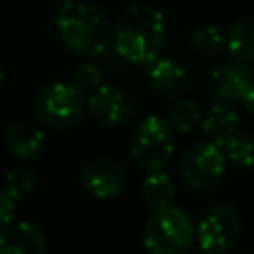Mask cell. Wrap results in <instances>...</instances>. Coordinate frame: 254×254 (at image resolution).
Wrapping results in <instances>:
<instances>
[{"instance_id": "cell-1", "label": "cell", "mask_w": 254, "mask_h": 254, "mask_svg": "<svg viewBox=\"0 0 254 254\" xmlns=\"http://www.w3.org/2000/svg\"><path fill=\"white\" fill-rule=\"evenodd\" d=\"M167 38L163 12L149 4H135L123 10L113 22L111 46L119 58L135 65L153 64Z\"/></svg>"}, {"instance_id": "cell-2", "label": "cell", "mask_w": 254, "mask_h": 254, "mask_svg": "<svg viewBox=\"0 0 254 254\" xmlns=\"http://www.w3.org/2000/svg\"><path fill=\"white\" fill-rule=\"evenodd\" d=\"M56 30L62 42L81 58L103 56L111 48L113 24L89 0H65L56 12Z\"/></svg>"}, {"instance_id": "cell-3", "label": "cell", "mask_w": 254, "mask_h": 254, "mask_svg": "<svg viewBox=\"0 0 254 254\" xmlns=\"http://www.w3.org/2000/svg\"><path fill=\"white\" fill-rule=\"evenodd\" d=\"M32 107L38 123L54 131H67L75 127L87 111L85 95L65 81L44 83L36 91Z\"/></svg>"}, {"instance_id": "cell-4", "label": "cell", "mask_w": 254, "mask_h": 254, "mask_svg": "<svg viewBox=\"0 0 254 254\" xmlns=\"http://www.w3.org/2000/svg\"><path fill=\"white\" fill-rule=\"evenodd\" d=\"M194 238L190 216L179 206L153 210L147 220L143 242L149 254H185Z\"/></svg>"}, {"instance_id": "cell-5", "label": "cell", "mask_w": 254, "mask_h": 254, "mask_svg": "<svg viewBox=\"0 0 254 254\" xmlns=\"http://www.w3.org/2000/svg\"><path fill=\"white\" fill-rule=\"evenodd\" d=\"M175 151V135L173 127L165 117L149 115L145 117L131 139V157L147 173L163 171L171 161Z\"/></svg>"}, {"instance_id": "cell-6", "label": "cell", "mask_w": 254, "mask_h": 254, "mask_svg": "<svg viewBox=\"0 0 254 254\" xmlns=\"http://www.w3.org/2000/svg\"><path fill=\"white\" fill-rule=\"evenodd\" d=\"M194 232L204 254H228L242 234V216L232 202L218 200L202 212Z\"/></svg>"}, {"instance_id": "cell-7", "label": "cell", "mask_w": 254, "mask_h": 254, "mask_svg": "<svg viewBox=\"0 0 254 254\" xmlns=\"http://www.w3.org/2000/svg\"><path fill=\"white\" fill-rule=\"evenodd\" d=\"M179 175L189 189L210 192L222 183L226 175V155L220 147L208 141L194 143L181 157Z\"/></svg>"}, {"instance_id": "cell-8", "label": "cell", "mask_w": 254, "mask_h": 254, "mask_svg": "<svg viewBox=\"0 0 254 254\" xmlns=\"http://www.w3.org/2000/svg\"><path fill=\"white\" fill-rule=\"evenodd\" d=\"M89 115L103 127H123L131 123L137 115V99L117 87V85H101L91 95L85 97Z\"/></svg>"}, {"instance_id": "cell-9", "label": "cell", "mask_w": 254, "mask_h": 254, "mask_svg": "<svg viewBox=\"0 0 254 254\" xmlns=\"http://www.w3.org/2000/svg\"><path fill=\"white\" fill-rule=\"evenodd\" d=\"M252 79V71L246 64L230 60L206 67V71L202 73V89L218 103H230L242 97L246 85Z\"/></svg>"}, {"instance_id": "cell-10", "label": "cell", "mask_w": 254, "mask_h": 254, "mask_svg": "<svg viewBox=\"0 0 254 254\" xmlns=\"http://www.w3.org/2000/svg\"><path fill=\"white\" fill-rule=\"evenodd\" d=\"M81 185L83 189L95 196V198H115L117 194L123 192V189L127 187V169L109 157H99L89 161L83 169H81Z\"/></svg>"}, {"instance_id": "cell-11", "label": "cell", "mask_w": 254, "mask_h": 254, "mask_svg": "<svg viewBox=\"0 0 254 254\" xmlns=\"http://www.w3.org/2000/svg\"><path fill=\"white\" fill-rule=\"evenodd\" d=\"M147 79L155 93L169 99H181L192 85L189 69L171 58H157L153 64H149Z\"/></svg>"}, {"instance_id": "cell-12", "label": "cell", "mask_w": 254, "mask_h": 254, "mask_svg": "<svg viewBox=\"0 0 254 254\" xmlns=\"http://www.w3.org/2000/svg\"><path fill=\"white\" fill-rule=\"evenodd\" d=\"M8 151L20 161H34L46 149V133L42 125L28 119L12 121L4 133Z\"/></svg>"}, {"instance_id": "cell-13", "label": "cell", "mask_w": 254, "mask_h": 254, "mask_svg": "<svg viewBox=\"0 0 254 254\" xmlns=\"http://www.w3.org/2000/svg\"><path fill=\"white\" fill-rule=\"evenodd\" d=\"M46 250L48 238L34 222L20 220L0 230V254H46Z\"/></svg>"}, {"instance_id": "cell-14", "label": "cell", "mask_w": 254, "mask_h": 254, "mask_svg": "<svg viewBox=\"0 0 254 254\" xmlns=\"http://www.w3.org/2000/svg\"><path fill=\"white\" fill-rule=\"evenodd\" d=\"M240 117L230 103H214L200 121V129L208 143L226 147L228 141L238 133Z\"/></svg>"}, {"instance_id": "cell-15", "label": "cell", "mask_w": 254, "mask_h": 254, "mask_svg": "<svg viewBox=\"0 0 254 254\" xmlns=\"http://www.w3.org/2000/svg\"><path fill=\"white\" fill-rule=\"evenodd\" d=\"M226 50L234 62H254V14L240 16L226 34Z\"/></svg>"}, {"instance_id": "cell-16", "label": "cell", "mask_w": 254, "mask_h": 254, "mask_svg": "<svg viewBox=\"0 0 254 254\" xmlns=\"http://www.w3.org/2000/svg\"><path fill=\"white\" fill-rule=\"evenodd\" d=\"M141 194H143V200L153 210H161V208L173 206L177 189H175L173 179L167 173L153 171V173H147V177L141 185Z\"/></svg>"}, {"instance_id": "cell-17", "label": "cell", "mask_w": 254, "mask_h": 254, "mask_svg": "<svg viewBox=\"0 0 254 254\" xmlns=\"http://www.w3.org/2000/svg\"><path fill=\"white\" fill-rule=\"evenodd\" d=\"M190 48L198 56L214 58L226 48V34L222 32V28H218L214 24H204L192 32Z\"/></svg>"}, {"instance_id": "cell-18", "label": "cell", "mask_w": 254, "mask_h": 254, "mask_svg": "<svg viewBox=\"0 0 254 254\" xmlns=\"http://www.w3.org/2000/svg\"><path fill=\"white\" fill-rule=\"evenodd\" d=\"M2 187H4V190L16 202L18 200H26V198H30L36 192V189H38V177L28 167H16V169L8 171Z\"/></svg>"}, {"instance_id": "cell-19", "label": "cell", "mask_w": 254, "mask_h": 254, "mask_svg": "<svg viewBox=\"0 0 254 254\" xmlns=\"http://www.w3.org/2000/svg\"><path fill=\"white\" fill-rule=\"evenodd\" d=\"M167 121L173 127V131L187 133L192 127H196L202 121V109L192 99H179L167 113Z\"/></svg>"}, {"instance_id": "cell-20", "label": "cell", "mask_w": 254, "mask_h": 254, "mask_svg": "<svg viewBox=\"0 0 254 254\" xmlns=\"http://www.w3.org/2000/svg\"><path fill=\"white\" fill-rule=\"evenodd\" d=\"M226 157L242 169H254V131H238L226 145Z\"/></svg>"}, {"instance_id": "cell-21", "label": "cell", "mask_w": 254, "mask_h": 254, "mask_svg": "<svg viewBox=\"0 0 254 254\" xmlns=\"http://www.w3.org/2000/svg\"><path fill=\"white\" fill-rule=\"evenodd\" d=\"M79 93L83 95H91L95 89H99L103 85V73L101 69L91 64V62H83L79 64L73 73H71V81H69Z\"/></svg>"}, {"instance_id": "cell-22", "label": "cell", "mask_w": 254, "mask_h": 254, "mask_svg": "<svg viewBox=\"0 0 254 254\" xmlns=\"http://www.w3.org/2000/svg\"><path fill=\"white\" fill-rule=\"evenodd\" d=\"M16 214V200L0 187V230H4L8 224H12Z\"/></svg>"}, {"instance_id": "cell-23", "label": "cell", "mask_w": 254, "mask_h": 254, "mask_svg": "<svg viewBox=\"0 0 254 254\" xmlns=\"http://www.w3.org/2000/svg\"><path fill=\"white\" fill-rule=\"evenodd\" d=\"M240 103H242V107H244L248 113L254 115V79L246 85V89H244V93H242V97H240Z\"/></svg>"}, {"instance_id": "cell-24", "label": "cell", "mask_w": 254, "mask_h": 254, "mask_svg": "<svg viewBox=\"0 0 254 254\" xmlns=\"http://www.w3.org/2000/svg\"><path fill=\"white\" fill-rule=\"evenodd\" d=\"M2 85H4V67L0 64V89H2Z\"/></svg>"}, {"instance_id": "cell-25", "label": "cell", "mask_w": 254, "mask_h": 254, "mask_svg": "<svg viewBox=\"0 0 254 254\" xmlns=\"http://www.w3.org/2000/svg\"><path fill=\"white\" fill-rule=\"evenodd\" d=\"M228 254H246V252H228Z\"/></svg>"}]
</instances>
